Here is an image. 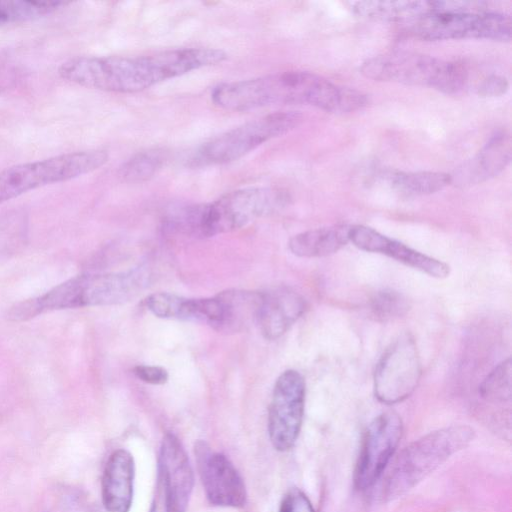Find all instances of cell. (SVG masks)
<instances>
[{
	"label": "cell",
	"instance_id": "cell-6",
	"mask_svg": "<svg viewBox=\"0 0 512 512\" xmlns=\"http://www.w3.org/2000/svg\"><path fill=\"white\" fill-rule=\"evenodd\" d=\"M360 72L375 81L426 86L447 94L460 91L467 80L465 67L412 52H391L365 60Z\"/></svg>",
	"mask_w": 512,
	"mask_h": 512
},
{
	"label": "cell",
	"instance_id": "cell-10",
	"mask_svg": "<svg viewBox=\"0 0 512 512\" xmlns=\"http://www.w3.org/2000/svg\"><path fill=\"white\" fill-rule=\"evenodd\" d=\"M421 377V362L414 338L404 333L395 339L377 362L374 394L384 404L408 398Z\"/></svg>",
	"mask_w": 512,
	"mask_h": 512
},
{
	"label": "cell",
	"instance_id": "cell-1",
	"mask_svg": "<svg viewBox=\"0 0 512 512\" xmlns=\"http://www.w3.org/2000/svg\"><path fill=\"white\" fill-rule=\"evenodd\" d=\"M213 48H177L134 56H83L61 64V78L87 88L134 93L225 60Z\"/></svg>",
	"mask_w": 512,
	"mask_h": 512
},
{
	"label": "cell",
	"instance_id": "cell-4",
	"mask_svg": "<svg viewBox=\"0 0 512 512\" xmlns=\"http://www.w3.org/2000/svg\"><path fill=\"white\" fill-rule=\"evenodd\" d=\"M288 198L273 187H247L205 204L181 207L169 217L174 228L195 237H211L245 227L282 208Z\"/></svg>",
	"mask_w": 512,
	"mask_h": 512
},
{
	"label": "cell",
	"instance_id": "cell-18",
	"mask_svg": "<svg viewBox=\"0 0 512 512\" xmlns=\"http://www.w3.org/2000/svg\"><path fill=\"white\" fill-rule=\"evenodd\" d=\"M135 464L130 452L115 450L102 476V502L106 512H129L134 490Z\"/></svg>",
	"mask_w": 512,
	"mask_h": 512
},
{
	"label": "cell",
	"instance_id": "cell-16",
	"mask_svg": "<svg viewBox=\"0 0 512 512\" xmlns=\"http://www.w3.org/2000/svg\"><path fill=\"white\" fill-rule=\"evenodd\" d=\"M511 138L506 131L495 132L485 145L463 162L451 176V184L468 187L487 181L501 173L511 160Z\"/></svg>",
	"mask_w": 512,
	"mask_h": 512
},
{
	"label": "cell",
	"instance_id": "cell-12",
	"mask_svg": "<svg viewBox=\"0 0 512 512\" xmlns=\"http://www.w3.org/2000/svg\"><path fill=\"white\" fill-rule=\"evenodd\" d=\"M403 434L398 414L384 412L368 425L354 470V484L359 490L371 488L382 476Z\"/></svg>",
	"mask_w": 512,
	"mask_h": 512
},
{
	"label": "cell",
	"instance_id": "cell-23",
	"mask_svg": "<svg viewBox=\"0 0 512 512\" xmlns=\"http://www.w3.org/2000/svg\"><path fill=\"white\" fill-rule=\"evenodd\" d=\"M65 4L62 1L0 0V27L44 17Z\"/></svg>",
	"mask_w": 512,
	"mask_h": 512
},
{
	"label": "cell",
	"instance_id": "cell-2",
	"mask_svg": "<svg viewBox=\"0 0 512 512\" xmlns=\"http://www.w3.org/2000/svg\"><path fill=\"white\" fill-rule=\"evenodd\" d=\"M211 98L215 105L229 111L306 104L339 114L356 111L368 103L362 92L307 71H285L223 83L213 90Z\"/></svg>",
	"mask_w": 512,
	"mask_h": 512
},
{
	"label": "cell",
	"instance_id": "cell-22",
	"mask_svg": "<svg viewBox=\"0 0 512 512\" xmlns=\"http://www.w3.org/2000/svg\"><path fill=\"white\" fill-rule=\"evenodd\" d=\"M385 179L391 188L404 195L432 194L451 184L450 174L434 171H389Z\"/></svg>",
	"mask_w": 512,
	"mask_h": 512
},
{
	"label": "cell",
	"instance_id": "cell-11",
	"mask_svg": "<svg viewBox=\"0 0 512 512\" xmlns=\"http://www.w3.org/2000/svg\"><path fill=\"white\" fill-rule=\"evenodd\" d=\"M305 404V381L296 370L284 371L276 380L268 411V434L273 447L290 450L301 430Z\"/></svg>",
	"mask_w": 512,
	"mask_h": 512
},
{
	"label": "cell",
	"instance_id": "cell-7",
	"mask_svg": "<svg viewBox=\"0 0 512 512\" xmlns=\"http://www.w3.org/2000/svg\"><path fill=\"white\" fill-rule=\"evenodd\" d=\"M108 161L104 150L68 152L0 170V204L36 188L77 178Z\"/></svg>",
	"mask_w": 512,
	"mask_h": 512
},
{
	"label": "cell",
	"instance_id": "cell-31",
	"mask_svg": "<svg viewBox=\"0 0 512 512\" xmlns=\"http://www.w3.org/2000/svg\"><path fill=\"white\" fill-rule=\"evenodd\" d=\"M148 512H157L156 505L153 503Z\"/></svg>",
	"mask_w": 512,
	"mask_h": 512
},
{
	"label": "cell",
	"instance_id": "cell-15",
	"mask_svg": "<svg viewBox=\"0 0 512 512\" xmlns=\"http://www.w3.org/2000/svg\"><path fill=\"white\" fill-rule=\"evenodd\" d=\"M349 241L361 250L388 256L434 278L443 279L450 273V267L445 262L423 254L368 226L351 225Z\"/></svg>",
	"mask_w": 512,
	"mask_h": 512
},
{
	"label": "cell",
	"instance_id": "cell-9",
	"mask_svg": "<svg viewBox=\"0 0 512 512\" xmlns=\"http://www.w3.org/2000/svg\"><path fill=\"white\" fill-rule=\"evenodd\" d=\"M413 31L418 37L430 41L475 38L504 42L511 39V18L491 10L432 9L414 21Z\"/></svg>",
	"mask_w": 512,
	"mask_h": 512
},
{
	"label": "cell",
	"instance_id": "cell-13",
	"mask_svg": "<svg viewBox=\"0 0 512 512\" xmlns=\"http://www.w3.org/2000/svg\"><path fill=\"white\" fill-rule=\"evenodd\" d=\"M198 472L208 501L215 506L240 508L246 503L244 481L232 462L204 442L195 445Z\"/></svg>",
	"mask_w": 512,
	"mask_h": 512
},
{
	"label": "cell",
	"instance_id": "cell-17",
	"mask_svg": "<svg viewBox=\"0 0 512 512\" xmlns=\"http://www.w3.org/2000/svg\"><path fill=\"white\" fill-rule=\"evenodd\" d=\"M303 297L286 287L262 292L257 325L262 335L269 340L282 336L304 313Z\"/></svg>",
	"mask_w": 512,
	"mask_h": 512
},
{
	"label": "cell",
	"instance_id": "cell-27",
	"mask_svg": "<svg viewBox=\"0 0 512 512\" xmlns=\"http://www.w3.org/2000/svg\"><path fill=\"white\" fill-rule=\"evenodd\" d=\"M183 297L167 293L157 292L149 295L145 304L150 312L159 318L179 319Z\"/></svg>",
	"mask_w": 512,
	"mask_h": 512
},
{
	"label": "cell",
	"instance_id": "cell-5",
	"mask_svg": "<svg viewBox=\"0 0 512 512\" xmlns=\"http://www.w3.org/2000/svg\"><path fill=\"white\" fill-rule=\"evenodd\" d=\"M469 426L454 425L430 432L405 447L392 463L383 485V499L402 496L473 439Z\"/></svg>",
	"mask_w": 512,
	"mask_h": 512
},
{
	"label": "cell",
	"instance_id": "cell-25",
	"mask_svg": "<svg viewBox=\"0 0 512 512\" xmlns=\"http://www.w3.org/2000/svg\"><path fill=\"white\" fill-rule=\"evenodd\" d=\"M479 395L492 404H502L511 399V360L499 363L479 386Z\"/></svg>",
	"mask_w": 512,
	"mask_h": 512
},
{
	"label": "cell",
	"instance_id": "cell-30",
	"mask_svg": "<svg viewBox=\"0 0 512 512\" xmlns=\"http://www.w3.org/2000/svg\"><path fill=\"white\" fill-rule=\"evenodd\" d=\"M133 373L138 379L148 384L161 385L168 380L167 371L160 366L138 365L134 367Z\"/></svg>",
	"mask_w": 512,
	"mask_h": 512
},
{
	"label": "cell",
	"instance_id": "cell-3",
	"mask_svg": "<svg viewBox=\"0 0 512 512\" xmlns=\"http://www.w3.org/2000/svg\"><path fill=\"white\" fill-rule=\"evenodd\" d=\"M149 278L143 267L125 272L81 274L40 296L15 303L8 309L6 318L21 322L47 311L122 304L140 294Z\"/></svg>",
	"mask_w": 512,
	"mask_h": 512
},
{
	"label": "cell",
	"instance_id": "cell-8",
	"mask_svg": "<svg viewBox=\"0 0 512 512\" xmlns=\"http://www.w3.org/2000/svg\"><path fill=\"white\" fill-rule=\"evenodd\" d=\"M302 120L296 111H279L232 128L203 144L191 159L194 166L229 163L263 143L284 135Z\"/></svg>",
	"mask_w": 512,
	"mask_h": 512
},
{
	"label": "cell",
	"instance_id": "cell-26",
	"mask_svg": "<svg viewBox=\"0 0 512 512\" xmlns=\"http://www.w3.org/2000/svg\"><path fill=\"white\" fill-rule=\"evenodd\" d=\"M407 298L393 289H382L373 294L368 302V308L374 320L387 322L397 319L409 310Z\"/></svg>",
	"mask_w": 512,
	"mask_h": 512
},
{
	"label": "cell",
	"instance_id": "cell-29",
	"mask_svg": "<svg viewBox=\"0 0 512 512\" xmlns=\"http://www.w3.org/2000/svg\"><path fill=\"white\" fill-rule=\"evenodd\" d=\"M509 88L508 80L501 75H490L478 86V94L482 97H497L505 94Z\"/></svg>",
	"mask_w": 512,
	"mask_h": 512
},
{
	"label": "cell",
	"instance_id": "cell-14",
	"mask_svg": "<svg viewBox=\"0 0 512 512\" xmlns=\"http://www.w3.org/2000/svg\"><path fill=\"white\" fill-rule=\"evenodd\" d=\"M166 512H186L193 490L194 475L189 458L180 440L166 433L159 452Z\"/></svg>",
	"mask_w": 512,
	"mask_h": 512
},
{
	"label": "cell",
	"instance_id": "cell-28",
	"mask_svg": "<svg viewBox=\"0 0 512 512\" xmlns=\"http://www.w3.org/2000/svg\"><path fill=\"white\" fill-rule=\"evenodd\" d=\"M278 512H314V508L304 492L291 488L284 495Z\"/></svg>",
	"mask_w": 512,
	"mask_h": 512
},
{
	"label": "cell",
	"instance_id": "cell-24",
	"mask_svg": "<svg viewBox=\"0 0 512 512\" xmlns=\"http://www.w3.org/2000/svg\"><path fill=\"white\" fill-rule=\"evenodd\" d=\"M167 159L168 153L162 148L141 151L123 164L120 175L130 183L146 181L162 169Z\"/></svg>",
	"mask_w": 512,
	"mask_h": 512
},
{
	"label": "cell",
	"instance_id": "cell-19",
	"mask_svg": "<svg viewBox=\"0 0 512 512\" xmlns=\"http://www.w3.org/2000/svg\"><path fill=\"white\" fill-rule=\"evenodd\" d=\"M221 319L215 330L237 333L257 324L262 292L231 289L217 294Z\"/></svg>",
	"mask_w": 512,
	"mask_h": 512
},
{
	"label": "cell",
	"instance_id": "cell-21",
	"mask_svg": "<svg viewBox=\"0 0 512 512\" xmlns=\"http://www.w3.org/2000/svg\"><path fill=\"white\" fill-rule=\"evenodd\" d=\"M349 10L361 17L379 21H416L432 11V1H348Z\"/></svg>",
	"mask_w": 512,
	"mask_h": 512
},
{
	"label": "cell",
	"instance_id": "cell-20",
	"mask_svg": "<svg viewBox=\"0 0 512 512\" xmlns=\"http://www.w3.org/2000/svg\"><path fill=\"white\" fill-rule=\"evenodd\" d=\"M351 225L338 224L307 230L294 235L289 250L298 257H325L339 251L349 242Z\"/></svg>",
	"mask_w": 512,
	"mask_h": 512
}]
</instances>
